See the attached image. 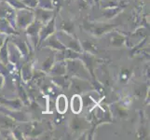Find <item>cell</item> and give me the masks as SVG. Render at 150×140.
<instances>
[{
    "instance_id": "obj_1",
    "label": "cell",
    "mask_w": 150,
    "mask_h": 140,
    "mask_svg": "<svg viewBox=\"0 0 150 140\" xmlns=\"http://www.w3.org/2000/svg\"><path fill=\"white\" fill-rule=\"evenodd\" d=\"M67 109V100L65 96L61 95L58 97V100H57V110L58 112L64 114Z\"/></svg>"
},
{
    "instance_id": "obj_2",
    "label": "cell",
    "mask_w": 150,
    "mask_h": 140,
    "mask_svg": "<svg viewBox=\"0 0 150 140\" xmlns=\"http://www.w3.org/2000/svg\"><path fill=\"white\" fill-rule=\"evenodd\" d=\"M82 108V103L81 99L79 95H75L72 98V110L75 113H79Z\"/></svg>"
}]
</instances>
